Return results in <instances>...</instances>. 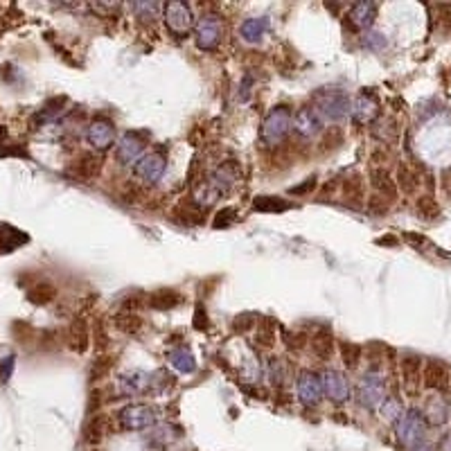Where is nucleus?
I'll list each match as a JSON object with an SVG mask.
<instances>
[{
    "instance_id": "obj_50",
    "label": "nucleus",
    "mask_w": 451,
    "mask_h": 451,
    "mask_svg": "<svg viewBox=\"0 0 451 451\" xmlns=\"http://www.w3.org/2000/svg\"><path fill=\"white\" fill-rule=\"evenodd\" d=\"M122 197H124V201H127V204H136V201H138V188L136 185H133V188L129 185L127 190H124Z\"/></svg>"
},
{
    "instance_id": "obj_47",
    "label": "nucleus",
    "mask_w": 451,
    "mask_h": 451,
    "mask_svg": "<svg viewBox=\"0 0 451 451\" xmlns=\"http://www.w3.org/2000/svg\"><path fill=\"white\" fill-rule=\"evenodd\" d=\"M194 328L197 330H208V316L204 312V307H197V312H194Z\"/></svg>"
},
{
    "instance_id": "obj_19",
    "label": "nucleus",
    "mask_w": 451,
    "mask_h": 451,
    "mask_svg": "<svg viewBox=\"0 0 451 451\" xmlns=\"http://www.w3.org/2000/svg\"><path fill=\"white\" fill-rule=\"evenodd\" d=\"M377 5L375 3H370V0H366V3H354L350 7V12H348V18H350V23L354 27H359V30H368V27L375 23V18H377Z\"/></svg>"
},
{
    "instance_id": "obj_35",
    "label": "nucleus",
    "mask_w": 451,
    "mask_h": 451,
    "mask_svg": "<svg viewBox=\"0 0 451 451\" xmlns=\"http://www.w3.org/2000/svg\"><path fill=\"white\" fill-rule=\"evenodd\" d=\"M171 217H183V219H181V224H188V226L201 224V213H199V210H194L192 206H185V204L176 206L174 213H171Z\"/></svg>"
},
{
    "instance_id": "obj_9",
    "label": "nucleus",
    "mask_w": 451,
    "mask_h": 451,
    "mask_svg": "<svg viewBox=\"0 0 451 451\" xmlns=\"http://www.w3.org/2000/svg\"><path fill=\"white\" fill-rule=\"evenodd\" d=\"M102 165H104V158L100 156V153L86 151V153H82V156L75 158V162L70 165L68 171H70L75 178H79V181H84V183H89V181L100 176Z\"/></svg>"
},
{
    "instance_id": "obj_22",
    "label": "nucleus",
    "mask_w": 451,
    "mask_h": 451,
    "mask_svg": "<svg viewBox=\"0 0 451 451\" xmlns=\"http://www.w3.org/2000/svg\"><path fill=\"white\" fill-rule=\"evenodd\" d=\"M151 377L147 375V372H129V375H124L120 377V390L124 392V395H142L149 386H151Z\"/></svg>"
},
{
    "instance_id": "obj_30",
    "label": "nucleus",
    "mask_w": 451,
    "mask_h": 451,
    "mask_svg": "<svg viewBox=\"0 0 451 451\" xmlns=\"http://www.w3.org/2000/svg\"><path fill=\"white\" fill-rule=\"evenodd\" d=\"M84 438H86V443L89 445H98L100 440L104 438V434H107V418L104 415H93L89 420V425H86L84 429Z\"/></svg>"
},
{
    "instance_id": "obj_37",
    "label": "nucleus",
    "mask_w": 451,
    "mask_h": 451,
    "mask_svg": "<svg viewBox=\"0 0 451 451\" xmlns=\"http://www.w3.org/2000/svg\"><path fill=\"white\" fill-rule=\"evenodd\" d=\"M392 204H388L386 199L379 197V194H372L368 201H366V210L372 215V217H383V215H388V210H390Z\"/></svg>"
},
{
    "instance_id": "obj_39",
    "label": "nucleus",
    "mask_w": 451,
    "mask_h": 451,
    "mask_svg": "<svg viewBox=\"0 0 451 451\" xmlns=\"http://www.w3.org/2000/svg\"><path fill=\"white\" fill-rule=\"evenodd\" d=\"M93 339H95V348H98L100 352H104L109 348V332H107V325H104V321H95Z\"/></svg>"
},
{
    "instance_id": "obj_32",
    "label": "nucleus",
    "mask_w": 451,
    "mask_h": 451,
    "mask_svg": "<svg viewBox=\"0 0 451 451\" xmlns=\"http://www.w3.org/2000/svg\"><path fill=\"white\" fill-rule=\"evenodd\" d=\"M27 298H30L34 305H47V303H52L56 298V289H54V284L50 282H38L34 284L30 291H27Z\"/></svg>"
},
{
    "instance_id": "obj_3",
    "label": "nucleus",
    "mask_w": 451,
    "mask_h": 451,
    "mask_svg": "<svg viewBox=\"0 0 451 451\" xmlns=\"http://www.w3.org/2000/svg\"><path fill=\"white\" fill-rule=\"evenodd\" d=\"M156 408L149 404H129L120 411L118 422L124 431H145L156 425Z\"/></svg>"
},
{
    "instance_id": "obj_6",
    "label": "nucleus",
    "mask_w": 451,
    "mask_h": 451,
    "mask_svg": "<svg viewBox=\"0 0 451 451\" xmlns=\"http://www.w3.org/2000/svg\"><path fill=\"white\" fill-rule=\"evenodd\" d=\"M194 41L199 50H217L219 43H222V23H219L217 16L208 14L199 18V23L194 25Z\"/></svg>"
},
{
    "instance_id": "obj_13",
    "label": "nucleus",
    "mask_w": 451,
    "mask_h": 451,
    "mask_svg": "<svg viewBox=\"0 0 451 451\" xmlns=\"http://www.w3.org/2000/svg\"><path fill=\"white\" fill-rule=\"evenodd\" d=\"M323 390L328 392V397L334 404H343L350 399V383L348 377L341 370H328L323 375Z\"/></svg>"
},
{
    "instance_id": "obj_23",
    "label": "nucleus",
    "mask_w": 451,
    "mask_h": 451,
    "mask_svg": "<svg viewBox=\"0 0 451 451\" xmlns=\"http://www.w3.org/2000/svg\"><path fill=\"white\" fill-rule=\"evenodd\" d=\"M420 183L422 181L418 176V171L411 167L408 162H399L397 165V190H402L408 197H413V194H418Z\"/></svg>"
},
{
    "instance_id": "obj_18",
    "label": "nucleus",
    "mask_w": 451,
    "mask_h": 451,
    "mask_svg": "<svg viewBox=\"0 0 451 451\" xmlns=\"http://www.w3.org/2000/svg\"><path fill=\"white\" fill-rule=\"evenodd\" d=\"M66 341H68V348L77 354H84L86 350L91 348V330L89 323L84 319H77L70 323L68 334H66Z\"/></svg>"
},
{
    "instance_id": "obj_20",
    "label": "nucleus",
    "mask_w": 451,
    "mask_h": 451,
    "mask_svg": "<svg viewBox=\"0 0 451 451\" xmlns=\"http://www.w3.org/2000/svg\"><path fill=\"white\" fill-rule=\"evenodd\" d=\"M183 300H185L183 296L174 289H158V291H151L147 296V307L158 309V312H165V309H174V307H178Z\"/></svg>"
},
{
    "instance_id": "obj_43",
    "label": "nucleus",
    "mask_w": 451,
    "mask_h": 451,
    "mask_svg": "<svg viewBox=\"0 0 451 451\" xmlns=\"http://www.w3.org/2000/svg\"><path fill=\"white\" fill-rule=\"evenodd\" d=\"M235 208H224V210H219L217 213V217H215V222H213V226L215 228H226V226H230L235 222Z\"/></svg>"
},
{
    "instance_id": "obj_27",
    "label": "nucleus",
    "mask_w": 451,
    "mask_h": 451,
    "mask_svg": "<svg viewBox=\"0 0 451 451\" xmlns=\"http://www.w3.org/2000/svg\"><path fill=\"white\" fill-rule=\"evenodd\" d=\"M415 210H418V217L425 219V222H436V219L440 217V213H443V208H440V204L434 199V194L418 197Z\"/></svg>"
},
{
    "instance_id": "obj_45",
    "label": "nucleus",
    "mask_w": 451,
    "mask_h": 451,
    "mask_svg": "<svg viewBox=\"0 0 451 451\" xmlns=\"http://www.w3.org/2000/svg\"><path fill=\"white\" fill-rule=\"evenodd\" d=\"M383 352H386V348H383L381 343H370L366 348V357L370 359L372 366H377V363L383 361Z\"/></svg>"
},
{
    "instance_id": "obj_44",
    "label": "nucleus",
    "mask_w": 451,
    "mask_h": 451,
    "mask_svg": "<svg viewBox=\"0 0 451 451\" xmlns=\"http://www.w3.org/2000/svg\"><path fill=\"white\" fill-rule=\"evenodd\" d=\"M145 305H147V296H142V293L127 296V298L122 300L124 312H136V309H140V307H145Z\"/></svg>"
},
{
    "instance_id": "obj_24",
    "label": "nucleus",
    "mask_w": 451,
    "mask_h": 451,
    "mask_svg": "<svg viewBox=\"0 0 451 451\" xmlns=\"http://www.w3.org/2000/svg\"><path fill=\"white\" fill-rule=\"evenodd\" d=\"M312 350L319 359H330L334 352V337L330 328H321L319 332L312 337Z\"/></svg>"
},
{
    "instance_id": "obj_7",
    "label": "nucleus",
    "mask_w": 451,
    "mask_h": 451,
    "mask_svg": "<svg viewBox=\"0 0 451 451\" xmlns=\"http://www.w3.org/2000/svg\"><path fill=\"white\" fill-rule=\"evenodd\" d=\"M145 147H147V133L129 131L115 145V158H118L120 165H131V162H138L142 158Z\"/></svg>"
},
{
    "instance_id": "obj_25",
    "label": "nucleus",
    "mask_w": 451,
    "mask_h": 451,
    "mask_svg": "<svg viewBox=\"0 0 451 451\" xmlns=\"http://www.w3.org/2000/svg\"><path fill=\"white\" fill-rule=\"evenodd\" d=\"M113 325H115V330H120L122 334H138L142 328H145V321H142L136 312L122 309L113 316Z\"/></svg>"
},
{
    "instance_id": "obj_1",
    "label": "nucleus",
    "mask_w": 451,
    "mask_h": 451,
    "mask_svg": "<svg viewBox=\"0 0 451 451\" xmlns=\"http://www.w3.org/2000/svg\"><path fill=\"white\" fill-rule=\"evenodd\" d=\"M293 124V111L286 104H277L266 113L260 127V142L266 149H277L282 147L284 138L289 136Z\"/></svg>"
},
{
    "instance_id": "obj_8",
    "label": "nucleus",
    "mask_w": 451,
    "mask_h": 451,
    "mask_svg": "<svg viewBox=\"0 0 451 451\" xmlns=\"http://www.w3.org/2000/svg\"><path fill=\"white\" fill-rule=\"evenodd\" d=\"M357 399H359V404L366 406V408H372L383 399V377L379 375L375 368L368 370L366 375L359 379Z\"/></svg>"
},
{
    "instance_id": "obj_17",
    "label": "nucleus",
    "mask_w": 451,
    "mask_h": 451,
    "mask_svg": "<svg viewBox=\"0 0 451 451\" xmlns=\"http://www.w3.org/2000/svg\"><path fill=\"white\" fill-rule=\"evenodd\" d=\"M370 183H372V188H375V194L383 197L388 204H395L397 201V194H399L397 181H392L390 174L383 167H375L370 171Z\"/></svg>"
},
{
    "instance_id": "obj_15",
    "label": "nucleus",
    "mask_w": 451,
    "mask_h": 451,
    "mask_svg": "<svg viewBox=\"0 0 451 451\" xmlns=\"http://www.w3.org/2000/svg\"><path fill=\"white\" fill-rule=\"evenodd\" d=\"M422 386L445 392L449 388V370L440 361H427L422 368Z\"/></svg>"
},
{
    "instance_id": "obj_26",
    "label": "nucleus",
    "mask_w": 451,
    "mask_h": 451,
    "mask_svg": "<svg viewBox=\"0 0 451 451\" xmlns=\"http://www.w3.org/2000/svg\"><path fill=\"white\" fill-rule=\"evenodd\" d=\"M266 30H268L266 18H246V21L242 23V27H239V34H242L244 41L257 43L266 34Z\"/></svg>"
},
{
    "instance_id": "obj_40",
    "label": "nucleus",
    "mask_w": 451,
    "mask_h": 451,
    "mask_svg": "<svg viewBox=\"0 0 451 451\" xmlns=\"http://www.w3.org/2000/svg\"><path fill=\"white\" fill-rule=\"evenodd\" d=\"M255 343L260 345V348H271V345L275 343V330L271 328V325H260V328H257Z\"/></svg>"
},
{
    "instance_id": "obj_31",
    "label": "nucleus",
    "mask_w": 451,
    "mask_h": 451,
    "mask_svg": "<svg viewBox=\"0 0 451 451\" xmlns=\"http://www.w3.org/2000/svg\"><path fill=\"white\" fill-rule=\"evenodd\" d=\"M253 208L260 210V213H284V210L291 208V204L280 197H257L253 201Z\"/></svg>"
},
{
    "instance_id": "obj_46",
    "label": "nucleus",
    "mask_w": 451,
    "mask_h": 451,
    "mask_svg": "<svg viewBox=\"0 0 451 451\" xmlns=\"http://www.w3.org/2000/svg\"><path fill=\"white\" fill-rule=\"evenodd\" d=\"M436 12H438V21H440V25H443L447 32H451V5H449V3L438 5V7H436Z\"/></svg>"
},
{
    "instance_id": "obj_33",
    "label": "nucleus",
    "mask_w": 451,
    "mask_h": 451,
    "mask_svg": "<svg viewBox=\"0 0 451 451\" xmlns=\"http://www.w3.org/2000/svg\"><path fill=\"white\" fill-rule=\"evenodd\" d=\"M361 357H363V348L361 345H357V343H341V359H343V363H345V368L348 370H354L359 366V361H361Z\"/></svg>"
},
{
    "instance_id": "obj_49",
    "label": "nucleus",
    "mask_w": 451,
    "mask_h": 451,
    "mask_svg": "<svg viewBox=\"0 0 451 451\" xmlns=\"http://www.w3.org/2000/svg\"><path fill=\"white\" fill-rule=\"evenodd\" d=\"M440 188H443V192L451 199V169L440 171Z\"/></svg>"
},
{
    "instance_id": "obj_14",
    "label": "nucleus",
    "mask_w": 451,
    "mask_h": 451,
    "mask_svg": "<svg viewBox=\"0 0 451 451\" xmlns=\"http://www.w3.org/2000/svg\"><path fill=\"white\" fill-rule=\"evenodd\" d=\"M422 359L415 354H404L402 357V379H404V390L411 397H418L422 383Z\"/></svg>"
},
{
    "instance_id": "obj_34",
    "label": "nucleus",
    "mask_w": 451,
    "mask_h": 451,
    "mask_svg": "<svg viewBox=\"0 0 451 451\" xmlns=\"http://www.w3.org/2000/svg\"><path fill=\"white\" fill-rule=\"evenodd\" d=\"M113 363H115L113 357H100V359L91 366V381L98 383V381H102V379H107L109 372L113 370Z\"/></svg>"
},
{
    "instance_id": "obj_16",
    "label": "nucleus",
    "mask_w": 451,
    "mask_h": 451,
    "mask_svg": "<svg viewBox=\"0 0 451 451\" xmlns=\"http://www.w3.org/2000/svg\"><path fill=\"white\" fill-rule=\"evenodd\" d=\"M379 115V102L377 98L372 95L370 91L368 93H361L357 100L352 104V120L359 122V124H368L372 122Z\"/></svg>"
},
{
    "instance_id": "obj_42",
    "label": "nucleus",
    "mask_w": 451,
    "mask_h": 451,
    "mask_svg": "<svg viewBox=\"0 0 451 451\" xmlns=\"http://www.w3.org/2000/svg\"><path fill=\"white\" fill-rule=\"evenodd\" d=\"M268 375H271L273 383H284V379H286L284 361L282 359H271V366H268Z\"/></svg>"
},
{
    "instance_id": "obj_10",
    "label": "nucleus",
    "mask_w": 451,
    "mask_h": 451,
    "mask_svg": "<svg viewBox=\"0 0 451 451\" xmlns=\"http://www.w3.org/2000/svg\"><path fill=\"white\" fill-rule=\"evenodd\" d=\"M298 397L305 406H319L323 399V379L312 370L300 372L298 377Z\"/></svg>"
},
{
    "instance_id": "obj_2",
    "label": "nucleus",
    "mask_w": 451,
    "mask_h": 451,
    "mask_svg": "<svg viewBox=\"0 0 451 451\" xmlns=\"http://www.w3.org/2000/svg\"><path fill=\"white\" fill-rule=\"evenodd\" d=\"M314 109L321 115V120L339 122L348 115L350 100H348V95L339 89H321L314 95Z\"/></svg>"
},
{
    "instance_id": "obj_12",
    "label": "nucleus",
    "mask_w": 451,
    "mask_h": 451,
    "mask_svg": "<svg viewBox=\"0 0 451 451\" xmlns=\"http://www.w3.org/2000/svg\"><path fill=\"white\" fill-rule=\"evenodd\" d=\"M321 129H323V120L314 107H300L293 113V131L300 138H312L316 133H321Z\"/></svg>"
},
{
    "instance_id": "obj_11",
    "label": "nucleus",
    "mask_w": 451,
    "mask_h": 451,
    "mask_svg": "<svg viewBox=\"0 0 451 451\" xmlns=\"http://www.w3.org/2000/svg\"><path fill=\"white\" fill-rule=\"evenodd\" d=\"M86 138H89V142L98 151L109 149V147H113V140H115V124L107 118L93 120L89 131H86Z\"/></svg>"
},
{
    "instance_id": "obj_52",
    "label": "nucleus",
    "mask_w": 451,
    "mask_h": 451,
    "mask_svg": "<svg viewBox=\"0 0 451 451\" xmlns=\"http://www.w3.org/2000/svg\"><path fill=\"white\" fill-rule=\"evenodd\" d=\"M377 244H379V246H395V244H397V239H392V237H383V239H377Z\"/></svg>"
},
{
    "instance_id": "obj_28",
    "label": "nucleus",
    "mask_w": 451,
    "mask_h": 451,
    "mask_svg": "<svg viewBox=\"0 0 451 451\" xmlns=\"http://www.w3.org/2000/svg\"><path fill=\"white\" fill-rule=\"evenodd\" d=\"M345 142V131L341 127H330L328 131L323 133V138L319 142V151L321 153H332L341 149V145Z\"/></svg>"
},
{
    "instance_id": "obj_38",
    "label": "nucleus",
    "mask_w": 451,
    "mask_h": 451,
    "mask_svg": "<svg viewBox=\"0 0 451 451\" xmlns=\"http://www.w3.org/2000/svg\"><path fill=\"white\" fill-rule=\"evenodd\" d=\"M282 341H284V345L289 350H303L307 343H309V337H307L305 332H284L282 334Z\"/></svg>"
},
{
    "instance_id": "obj_21",
    "label": "nucleus",
    "mask_w": 451,
    "mask_h": 451,
    "mask_svg": "<svg viewBox=\"0 0 451 451\" xmlns=\"http://www.w3.org/2000/svg\"><path fill=\"white\" fill-rule=\"evenodd\" d=\"M341 194L350 208H363V178L361 174H350L341 183Z\"/></svg>"
},
{
    "instance_id": "obj_29",
    "label": "nucleus",
    "mask_w": 451,
    "mask_h": 451,
    "mask_svg": "<svg viewBox=\"0 0 451 451\" xmlns=\"http://www.w3.org/2000/svg\"><path fill=\"white\" fill-rule=\"evenodd\" d=\"M169 363L174 366L178 372H194L197 363H194V357H192V352L185 350V348H178V350H171L167 354Z\"/></svg>"
},
{
    "instance_id": "obj_5",
    "label": "nucleus",
    "mask_w": 451,
    "mask_h": 451,
    "mask_svg": "<svg viewBox=\"0 0 451 451\" xmlns=\"http://www.w3.org/2000/svg\"><path fill=\"white\" fill-rule=\"evenodd\" d=\"M165 167H167V158L162 151H149L145 153L136 165H133V174L145 185H153L156 181L165 174Z\"/></svg>"
},
{
    "instance_id": "obj_51",
    "label": "nucleus",
    "mask_w": 451,
    "mask_h": 451,
    "mask_svg": "<svg viewBox=\"0 0 451 451\" xmlns=\"http://www.w3.org/2000/svg\"><path fill=\"white\" fill-rule=\"evenodd\" d=\"M406 242H411L413 246H422V244L427 242V239H425V237H415V233H408V235H406Z\"/></svg>"
},
{
    "instance_id": "obj_4",
    "label": "nucleus",
    "mask_w": 451,
    "mask_h": 451,
    "mask_svg": "<svg viewBox=\"0 0 451 451\" xmlns=\"http://www.w3.org/2000/svg\"><path fill=\"white\" fill-rule=\"evenodd\" d=\"M162 18H165L167 30L176 38L185 36L194 25V14L188 3H167L162 7Z\"/></svg>"
},
{
    "instance_id": "obj_41",
    "label": "nucleus",
    "mask_w": 451,
    "mask_h": 451,
    "mask_svg": "<svg viewBox=\"0 0 451 451\" xmlns=\"http://www.w3.org/2000/svg\"><path fill=\"white\" fill-rule=\"evenodd\" d=\"M253 325H257V316H255V314L235 316V319H233V332H235V334H244V332L251 330Z\"/></svg>"
},
{
    "instance_id": "obj_48",
    "label": "nucleus",
    "mask_w": 451,
    "mask_h": 451,
    "mask_svg": "<svg viewBox=\"0 0 451 451\" xmlns=\"http://www.w3.org/2000/svg\"><path fill=\"white\" fill-rule=\"evenodd\" d=\"M314 188H316V178L312 176V178H307L303 185H298V188H291L289 192H291V194H309V192H312Z\"/></svg>"
},
{
    "instance_id": "obj_36",
    "label": "nucleus",
    "mask_w": 451,
    "mask_h": 451,
    "mask_svg": "<svg viewBox=\"0 0 451 451\" xmlns=\"http://www.w3.org/2000/svg\"><path fill=\"white\" fill-rule=\"evenodd\" d=\"M415 431H418V418H415V413H411V415L399 425V429H397L399 440H402V443H406V445H408L411 440H413V438L418 436Z\"/></svg>"
}]
</instances>
